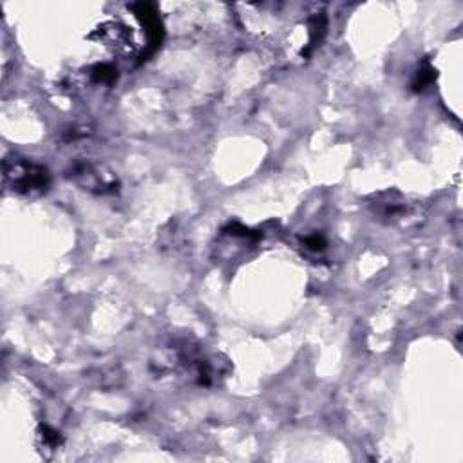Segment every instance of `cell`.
<instances>
[{
	"mask_svg": "<svg viewBox=\"0 0 463 463\" xmlns=\"http://www.w3.org/2000/svg\"><path fill=\"white\" fill-rule=\"evenodd\" d=\"M5 181L11 183L13 190L33 194L40 192L45 186L47 175L45 170H42L40 166H34L27 161L13 159L5 161Z\"/></svg>",
	"mask_w": 463,
	"mask_h": 463,
	"instance_id": "cell-1",
	"label": "cell"
}]
</instances>
